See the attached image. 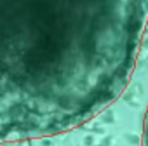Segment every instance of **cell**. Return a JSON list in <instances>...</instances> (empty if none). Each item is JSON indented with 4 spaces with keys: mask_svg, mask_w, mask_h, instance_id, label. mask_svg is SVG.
<instances>
[{
    "mask_svg": "<svg viewBox=\"0 0 148 146\" xmlns=\"http://www.w3.org/2000/svg\"><path fill=\"white\" fill-rule=\"evenodd\" d=\"M148 0H0V143L77 129L131 82Z\"/></svg>",
    "mask_w": 148,
    "mask_h": 146,
    "instance_id": "1",
    "label": "cell"
},
{
    "mask_svg": "<svg viewBox=\"0 0 148 146\" xmlns=\"http://www.w3.org/2000/svg\"><path fill=\"white\" fill-rule=\"evenodd\" d=\"M141 146H148V108H146L145 120H143V139H141Z\"/></svg>",
    "mask_w": 148,
    "mask_h": 146,
    "instance_id": "2",
    "label": "cell"
}]
</instances>
